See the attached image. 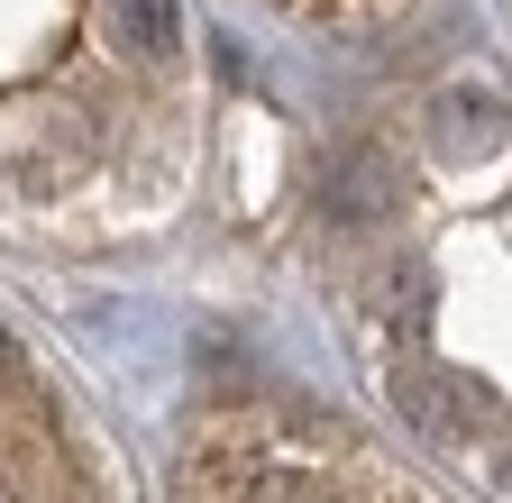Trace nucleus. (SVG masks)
I'll use <instances>...</instances> for the list:
<instances>
[{
	"label": "nucleus",
	"instance_id": "1",
	"mask_svg": "<svg viewBox=\"0 0 512 503\" xmlns=\"http://www.w3.org/2000/svg\"><path fill=\"white\" fill-rule=\"evenodd\" d=\"M183 0H0V211H101L165 174Z\"/></svg>",
	"mask_w": 512,
	"mask_h": 503
},
{
	"label": "nucleus",
	"instance_id": "2",
	"mask_svg": "<svg viewBox=\"0 0 512 503\" xmlns=\"http://www.w3.org/2000/svg\"><path fill=\"white\" fill-rule=\"evenodd\" d=\"M0 503H101V476L74 421L37 385V366L19 357L10 330H0Z\"/></svg>",
	"mask_w": 512,
	"mask_h": 503
},
{
	"label": "nucleus",
	"instance_id": "3",
	"mask_svg": "<svg viewBox=\"0 0 512 503\" xmlns=\"http://www.w3.org/2000/svg\"><path fill=\"white\" fill-rule=\"evenodd\" d=\"M293 10H311V19H366V10H384V0H293Z\"/></svg>",
	"mask_w": 512,
	"mask_h": 503
}]
</instances>
